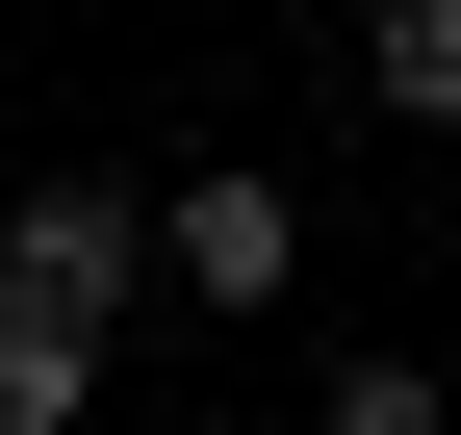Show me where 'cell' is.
I'll return each mask as SVG.
<instances>
[{"label": "cell", "instance_id": "6da1fadb", "mask_svg": "<svg viewBox=\"0 0 461 435\" xmlns=\"http://www.w3.org/2000/svg\"><path fill=\"white\" fill-rule=\"evenodd\" d=\"M0 282H26V307H77V333H103V307L154 282V205H129V180H26V231H0Z\"/></svg>", "mask_w": 461, "mask_h": 435}, {"label": "cell", "instance_id": "7a4b0ae2", "mask_svg": "<svg viewBox=\"0 0 461 435\" xmlns=\"http://www.w3.org/2000/svg\"><path fill=\"white\" fill-rule=\"evenodd\" d=\"M282 256H308L282 180H180V205H154V282H180V307H282Z\"/></svg>", "mask_w": 461, "mask_h": 435}, {"label": "cell", "instance_id": "3957f363", "mask_svg": "<svg viewBox=\"0 0 461 435\" xmlns=\"http://www.w3.org/2000/svg\"><path fill=\"white\" fill-rule=\"evenodd\" d=\"M103 410V333H77V307H26V282H0V435H77Z\"/></svg>", "mask_w": 461, "mask_h": 435}, {"label": "cell", "instance_id": "277c9868", "mask_svg": "<svg viewBox=\"0 0 461 435\" xmlns=\"http://www.w3.org/2000/svg\"><path fill=\"white\" fill-rule=\"evenodd\" d=\"M359 102L384 129H461V0H359Z\"/></svg>", "mask_w": 461, "mask_h": 435}, {"label": "cell", "instance_id": "5b68a950", "mask_svg": "<svg viewBox=\"0 0 461 435\" xmlns=\"http://www.w3.org/2000/svg\"><path fill=\"white\" fill-rule=\"evenodd\" d=\"M333 435H436V359H333Z\"/></svg>", "mask_w": 461, "mask_h": 435}]
</instances>
